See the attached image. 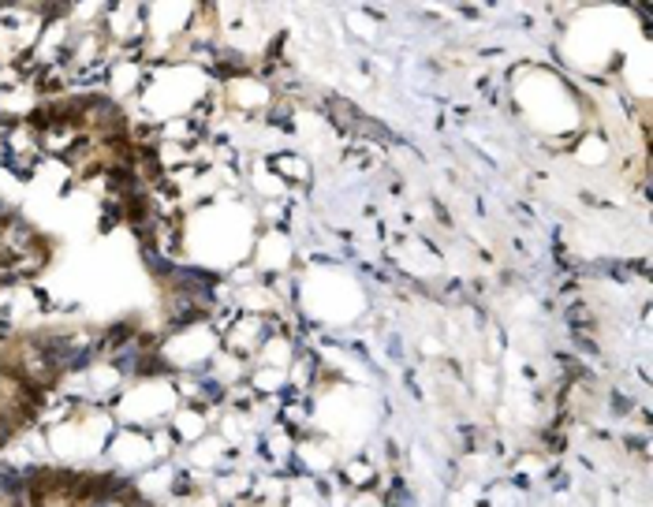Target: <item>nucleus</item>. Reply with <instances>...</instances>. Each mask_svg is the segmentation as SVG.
I'll list each match as a JSON object with an SVG mask.
<instances>
[{"label":"nucleus","mask_w":653,"mask_h":507,"mask_svg":"<svg viewBox=\"0 0 653 507\" xmlns=\"http://www.w3.org/2000/svg\"><path fill=\"white\" fill-rule=\"evenodd\" d=\"M269 165H273V172H277L280 179H299V183H306V179H311V168H306V160H299V157H292V153L273 157Z\"/></svg>","instance_id":"nucleus-1"},{"label":"nucleus","mask_w":653,"mask_h":507,"mask_svg":"<svg viewBox=\"0 0 653 507\" xmlns=\"http://www.w3.org/2000/svg\"><path fill=\"white\" fill-rule=\"evenodd\" d=\"M348 485L370 488V485H374V470H370V463H351V466H348Z\"/></svg>","instance_id":"nucleus-2"}]
</instances>
